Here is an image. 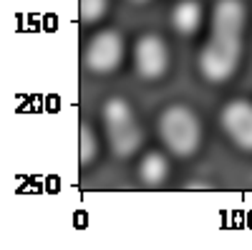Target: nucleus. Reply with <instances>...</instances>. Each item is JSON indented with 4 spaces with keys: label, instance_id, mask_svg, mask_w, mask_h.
<instances>
[{
    "label": "nucleus",
    "instance_id": "1",
    "mask_svg": "<svg viewBox=\"0 0 252 250\" xmlns=\"http://www.w3.org/2000/svg\"><path fill=\"white\" fill-rule=\"evenodd\" d=\"M159 139L174 157H192L202 144V124L199 116L184 107V104H169L157 121Z\"/></svg>",
    "mask_w": 252,
    "mask_h": 250
},
{
    "label": "nucleus",
    "instance_id": "2",
    "mask_svg": "<svg viewBox=\"0 0 252 250\" xmlns=\"http://www.w3.org/2000/svg\"><path fill=\"white\" fill-rule=\"evenodd\" d=\"M242 56V36L232 33H212L207 46L199 53V71L207 81L222 83L232 78Z\"/></svg>",
    "mask_w": 252,
    "mask_h": 250
},
{
    "label": "nucleus",
    "instance_id": "3",
    "mask_svg": "<svg viewBox=\"0 0 252 250\" xmlns=\"http://www.w3.org/2000/svg\"><path fill=\"white\" fill-rule=\"evenodd\" d=\"M124 38L119 31L106 28L91 38V43L86 48V66L94 73H114L124 64Z\"/></svg>",
    "mask_w": 252,
    "mask_h": 250
},
{
    "label": "nucleus",
    "instance_id": "4",
    "mask_svg": "<svg viewBox=\"0 0 252 250\" xmlns=\"http://www.w3.org/2000/svg\"><path fill=\"white\" fill-rule=\"evenodd\" d=\"M134 66L136 73L146 81L161 78L169 69V48H166L164 38L154 33H144L134 46Z\"/></svg>",
    "mask_w": 252,
    "mask_h": 250
},
{
    "label": "nucleus",
    "instance_id": "5",
    "mask_svg": "<svg viewBox=\"0 0 252 250\" xmlns=\"http://www.w3.org/2000/svg\"><path fill=\"white\" fill-rule=\"evenodd\" d=\"M220 124H222L224 134L240 149L252 152V101H247V99L227 101L220 114Z\"/></svg>",
    "mask_w": 252,
    "mask_h": 250
},
{
    "label": "nucleus",
    "instance_id": "6",
    "mask_svg": "<svg viewBox=\"0 0 252 250\" xmlns=\"http://www.w3.org/2000/svg\"><path fill=\"white\" fill-rule=\"evenodd\" d=\"M247 23V8L242 0H217L212 13V31L215 33H232L242 36Z\"/></svg>",
    "mask_w": 252,
    "mask_h": 250
},
{
    "label": "nucleus",
    "instance_id": "7",
    "mask_svg": "<svg viewBox=\"0 0 252 250\" xmlns=\"http://www.w3.org/2000/svg\"><path fill=\"white\" fill-rule=\"evenodd\" d=\"M199 23H202V5H199V0H182V3H177V8L172 10V26L182 36L197 33Z\"/></svg>",
    "mask_w": 252,
    "mask_h": 250
},
{
    "label": "nucleus",
    "instance_id": "8",
    "mask_svg": "<svg viewBox=\"0 0 252 250\" xmlns=\"http://www.w3.org/2000/svg\"><path fill=\"white\" fill-rule=\"evenodd\" d=\"M109 142H111V152H114L119 159H129V157H134V154L141 149L144 132L136 127V124H131V127H126V129L111 132V134H109Z\"/></svg>",
    "mask_w": 252,
    "mask_h": 250
},
{
    "label": "nucleus",
    "instance_id": "9",
    "mask_svg": "<svg viewBox=\"0 0 252 250\" xmlns=\"http://www.w3.org/2000/svg\"><path fill=\"white\" fill-rule=\"evenodd\" d=\"M103 121H106V132H119V129H126L131 127L134 121V109L129 107V101L126 99H109L106 104H103Z\"/></svg>",
    "mask_w": 252,
    "mask_h": 250
},
{
    "label": "nucleus",
    "instance_id": "10",
    "mask_svg": "<svg viewBox=\"0 0 252 250\" xmlns=\"http://www.w3.org/2000/svg\"><path fill=\"white\" fill-rule=\"evenodd\" d=\"M139 177H141L144 184H149V187L161 184L166 177H169V162H166V157L161 152L144 154V159L139 164Z\"/></svg>",
    "mask_w": 252,
    "mask_h": 250
},
{
    "label": "nucleus",
    "instance_id": "11",
    "mask_svg": "<svg viewBox=\"0 0 252 250\" xmlns=\"http://www.w3.org/2000/svg\"><path fill=\"white\" fill-rule=\"evenodd\" d=\"M96 134L94 129L89 127V124H81V129H78V162L83 167H89L96 157Z\"/></svg>",
    "mask_w": 252,
    "mask_h": 250
},
{
    "label": "nucleus",
    "instance_id": "12",
    "mask_svg": "<svg viewBox=\"0 0 252 250\" xmlns=\"http://www.w3.org/2000/svg\"><path fill=\"white\" fill-rule=\"evenodd\" d=\"M109 10V0H78V15L86 26L98 23Z\"/></svg>",
    "mask_w": 252,
    "mask_h": 250
},
{
    "label": "nucleus",
    "instance_id": "13",
    "mask_svg": "<svg viewBox=\"0 0 252 250\" xmlns=\"http://www.w3.org/2000/svg\"><path fill=\"white\" fill-rule=\"evenodd\" d=\"M187 187H189V190H207L209 184H207V182H189Z\"/></svg>",
    "mask_w": 252,
    "mask_h": 250
},
{
    "label": "nucleus",
    "instance_id": "14",
    "mask_svg": "<svg viewBox=\"0 0 252 250\" xmlns=\"http://www.w3.org/2000/svg\"><path fill=\"white\" fill-rule=\"evenodd\" d=\"M131 3H139L141 5V3H146V0H131Z\"/></svg>",
    "mask_w": 252,
    "mask_h": 250
}]
</instances>
